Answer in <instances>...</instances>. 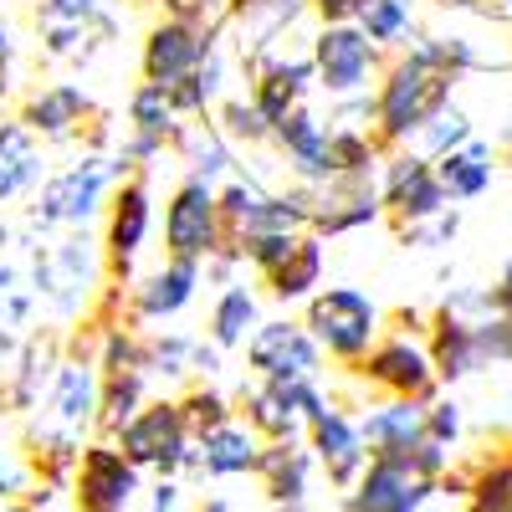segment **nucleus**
Listing matches in <instances>:
<instances>
[{
	"mask_svg": "<svg viewBox=\"0 0 512 512\" xmlns=\"http://www.w3.org/2000/svg\"><path fill=\"white\" fill-rule=\"evenodd\" d=\"M26 287L36 308L62 333L77 323H93L98 303L108 297V262L103 241L93 231H62V236H26Z\"/></svg>",
	"mask_w": 512,
	"mask_h": 512,
	"instance_id": "f257e3e1",
	"label": "nucleus"
},
{
	"mask_svg": "<svg viewBox=\"0 0 512 512\" xmlns=\"http://www.w3.org/2000/svg\"><path fill=\"white\" fill-rule=\"evenodd\" d=\"M456 82L461 77L446 67L441 36H415L405 52L384 62L374 82V139L384 149H410L420 128L451 103Z\"/></svg>",
	"mask_w": 512,
	"mask_h": 512,
	"instance_id": "f03ea898",
	"label": "nucleus"
},
{
	"mask_svg": "<svg viewBox=\"0 0 512 512\" xmlns=\"http://www.w3.org/2000/svg\"><path fill=\"white\" fill-rule=\"evenodd\" d=\"M128 169L118 154L103 149H82L77 159H67L62 169H52L36 185V195L26 200V236H62V231H93V221H103L108 195L118 190V180H128Z\"/></svg>",
	"mask_w": 512,
	"mask_h": 512,
	"instance_id": "7ed1b4c3",
	"label": "nucleus"
},
{
	"mask_svg": "<svg viewBox=\"0 0 512 512\" xmlns=\"http://www.w3.org/2000/svg\"><path fill=\"white\" fill-rule=\"evenodd\" d=\"M303 328L318 338L323 359H333L338 369H354L384 338V308L364 287L333 282V287H318L303 303Z\"/></svg>",
	"mask_w": 512,
	"mask_h": 512,
	"instance_id": "20e7f679",
	"label": "nucleus"
},
{
	"mask_svg": "<svg viewBox=\"0 0 512 512\" xmlns=\"http://www.w3.org/2000/svg\"><path fill=\"white\" fill-rule=\"evenodd\" d=\"M113 441L144 477H190L195 466V436L175 395H154Z\"/></svg>",
	"mask_w": 512,
	"mask_h": 512,
	"instance_id": "39448f33",
	"label": "nucleus"
},
{
	"mask_svg": "<svg viewBox=\"0 0 512 512\" xmlns=\"http://www.w3.org/2000/svg\"><path fill=\"white\" fill-rule=\"evenodd\" d=\"M154 185L149 175L139 169V175L118 180V190L108 195V210H103V262H108V282L128 287L139 272V256L149 251V236H154Z\"/></svg>",
	"mask_w": 512,
	"mask_h": 512,
	"instance_id": "423d86ee",
	"label": "nucleus"
},
{
	"mask_svg": "<svg viewBox=\"0 0 512 512\" xmlns=\"http://www.w3.org/2000/svg\"><path fill=\"white\" fill-rule=\"evenodd\" d=\"M313 47V72H318V93L323 98H354V93H374V82L384 72V57L374 41L359 31V21H338V26H318L308 36Z\"/></svg>",
	"mask_w": 512,
	"mask_h": 512,
	"instance_id": "0eeeda50",
	"label": "nucleus"
},
{
	"mask_svg": "<svg viewBox=\"0 0 512 512\" xmlns=\"http://www.w3.org/2000/svg\"><path fill=\"white\" fill-rule=\"evenodd\" d=\"M246 82H251L246 98L256 103V113L277 128L292 108H303L318 93V72H313L308 36H297V47H287V36H282L277 47H267L262 57H251L246 62Z\"/></svg>",
	"mask_w": 512,
	"mask_h": 512,
	"instance_id": "6e6552de",
	"label": "nucleus"
},
{
	"mask_svg": "<svg viewBox=\"0 0 512 512\" xmlns=\"http://www.w3.org/2000/svg\"><path fill=\"white\" fill-rule=\"evenodd\" d=\"M144 497V472L118 451V441L93 436L72 466V512H134Z\"/></svg>",
	"mask_w": 512,
	"mask_h": 512,
	"instance_id": "1a4fd4ad",
	"label": "nucleus"
},
{
	"mask_svg": "<svg viewBox=\"0 0 512 512\" xmlns=\"http://www.w3.org/2000/svg\"><path fill=\"white\" fill-rule=\"evenodd\" d=\"M354 379H364L369 390L379 395H405V400H436L441 395V379H436V364H431V349H425L420 333H390L384 328L379 344L349 369Z\"/></svg>",
	"mask_w": 512,
	"mask_h": 512,
	"instance_id": "9d476101",
	"label": "nucleus"
},
{
	"mask_svg": "<svg viewBox=\"0 0 512 512\" xmlns=\"http://www.w3.org/2000/svg\"><path fill=\"white\" fill-rule=\"evenodd\" d=\"M226 246V226H221V200L216 185L205 180H180L164 200V256L180 262H205Z\"/></svg>",
	"mask_w": 512,
	"mask_h": 512,
	"instance_id": "9b49d317",
	"label": "nucleus"
},
{
	"mask_svg": "<svg viewBox=\"0 0 512 512\" xmlns=\"http://www.w3.org/2000/svg\"><path fill=\"white\" fill-rule=\"evenodd\" d=\"M221 31H226V26H190V21H175V16H159V21L144 31L139 77L169 93L175 82L195 77L200 62L221 47Z\"/></svg>",
	"mask_w": 512,
	"mask_h": 512,
	"instance_id": "f8f14e48",
	"label": "nucleus"
},
{
	"mask_svg": "<svg viewBox=\"0 0 512 512\" xmlns=\"http://www.w3.org/2000/svg\"><path fill=\"white\" fill-rule=\"evenodd\" d=\"M379 195H384V216L395 221V231L451 210V200L441 190V175H436V159H425L415 149H390V154H384V164H379Z\"/></svg>",
	"mask_w": 512,
	"mask_h": 512,
	"instance_id": "ddd939ff",
	"label": "nucleus"
},
{
	"mask_svg": "<svg viewBox=\"0 0 512 512\" xmlns=\"http://www.w3.org/2000/svg\"><path fill=\"white\" fill-rule=\"evenodd\" d=\"M246 369H251V379H277V384L323 379V349L303 323L262 318L256 333L246 338Z\"/></svg>",
	"mask_w": 512,
	"mask_h": 512,
	"instance_id": "4468645a",
	"label": "nucleus"
},
{
	"mask_svg": "<svg viewBox=\"0 0 512 512\" xmlns=\"http://www.w3.org/2000/svg\"><path fill=\"white\" fill-rule=\"evenodd\" d=\"M200 282H205V267L200 262H180V256H164L159 267H149L144 277L128 282V303H123V318L134 328H164L175 323L195 297H200Z\"/></svg>",
	"mask_w": 512,
	"mask_h": 512,
	"instance_id": "2eb2a0df",
	"label": "nucleus"
},
{
	"mask_svg": "<svg viewBox=\"0 0 512 512\" xmlns=\"http://www.w3.org/2000/svg\"><path fill=\"white\" fill-rule=\"evenodd\" d=\"M16 118L41 144H77V139H88V128L98 118V103L82 82L62 77V82H36L31 93H21Z\"/></svg>",
	"mask_w": 512,
	"mask_h": 512,
	"instance_id": "dca6fc26",
	"label": "nucleus"
},
{
	"mask_svg": "<svg viewBox=\"0 0 512 512\" xmlns=\"http://www.w3.org/2000/svg\"><path fill=\"white\" fill-rule=\"evenodd\" d=\"M272 149L282 154V169H292V185L318 190L333 180V128H328V118L313 113V103L292 108L272 128Z\"/></svg>",
	"mask_w": 512,
	"mask_h": 512,
	"instance_id": "f3484780",
	"label": "nucleus"
},
{
	"mask_svg": "<svg viewBox=\"0 0 512 512\" xmlns=\"http://www.w3.org/2000/svg\"><path fill=\"white\" fill-rule=\"evenodd\" d=\"M308 451L318 461V472L328 477V487L338 492H349L359 477H364V466H369V446H364V431H359V420L344 410V405H328L313 425H308Z\"/></svg>",
	"mask_w": 512,
	"mask_h": 512,
	"instance_id": "a211bd4d",
	"label": "nucleus"
},
{
	"mask_svg": "<svg viewBox=\"0 0 512 512\" xmlns=\"http://www.w3.org/2000/svg\"><path fill=\"white\" fill-rule=\"evenodd\" d=\"M313 11L308 0H226V26L236 31V62L246 67L251 57H262L267 47H277L282 36H297Z\"/></svg>",
	"mask_w": 512,
	"mask_h": 512,
	"instance_id": "6ab92c4d",
	"label": "nucleus"
},
{
	"mask_svg": "<svg viewBox=\"0 0 512 512\" xmlns=\"http://www.w3.org/2000/svg\"><path fill=\"white\" fill-rule=\"evenodd\" d=\"M436 497V482L410 477L395 456H369L364 477L344 492L338 512H420Z\"/></svg>",
	"mask_w": 512,
	"mask_h": 512,
	"instance_id": "aec40b11",
	"label": "nucleus"
},
{
	"mask_svg": "<svg viewBox=\"0 0 512 512\" xmlns=\"http://www.w3.org/2000/svg\"><path fill=\"white\" fill-rule=\"evenodd\" d=\"M384 221V195H379V180H354V175H338L328 185L313 190V236L333 241V236H349V231H364Z\"/></svg>",
	"mask_w": 512,
	"mask_h": 512,
	"instance_id": "412c9836",
	"label": "nucleus"
},
{
	"mask_svg": "<svg viewBox=\"0 0 512 512\" xmlns=\"http://www.w3.org/2000/svg\"><path fill=\"white\" fill-rule=\"evenodd\" d=\"M313 472L318 461L308 451V441H262V461H256V477H262V492L277 512H308L313 497Z\"/></svg>",
	"mask_w": 512,
	"mask_h": 512,
	"instance_id": "4be33fe9",
	"label": "nucleus"
},
{
	"mask_svg": "<svg viewBox=\"0 0 512 512\" xmlns=\"http://www.w3.org/2000/svg\"><path fill=\"white\" fill-rule=\"evenodd\" d=\"M256 461H262V436L236 415L216 431L195 436V466L190 477H210V482H236V477H256Z\"/></svg>",
	"mask_w": 512,
	"mask_h": 512,
	"instance_id": "5701e85b",
	"label": "nucleus"
},
{
	"mask_svg": "<svg viewBox=\"0 0 512 512\" xmlns=\"http://www.w3.org/2000/svg\"><path fill=\"white\" fill-rule=\"evenodd\" d=\"M47 144H41L21 118H0V205L31 200L47 180Z\"/></svg>",
	"mask_w": 512,
	"mask_h": 512,
	"instance_id": "b1692460",
	"label": "nucleus"
},
{
	"mask_svg": "<svg viewBox=\"0 0 512 512\" xmlns=\"http://www.w3.org/2000/svg\"><path fill=\"white\" fill-rule=\"evenodd\" d=\"M236 415L262 441H297V436H308V420H303V410H297L292 384H277V379L241 384V410Z\"/></svg>",
	"mask_w": 512,
	"mask_h": 512,
	"instance_id": "393cba45",
	"label": "nucleus"
},
{
	"mask_svg": "<svg viewBox=\"0 0 512 512\" xmlns=\"http://www.w3.org/2000/svg\"><path fill=\"white\" fill-rule=\"evenodd\" d=\"M425 405H431V400H405V395H384V400L364 405L359 431H364L369 456L410 451L415 441H425Z\"/></svg>",
	"mask_w": 512,
	"mask_h": 512,
	"instance_id": "a878e982",
	"label": "nucleus"
},
{
	"mask_svg": "<svg viewBox=\"0 0 512 512\" xmlns=\"http://www.w3.org/2000/svg\"><path fill=\"white\" fill-rule=\"evenodd\" d=\"M425 349H431V364H436V379L441 384H456V379H472L482 364V344H477V323H466L446 308L431 313L425 323Z\"/></svg>",
	"mask_w": 512,
	"mask_h": 512,
	"instance_id": "bb28decb",
	"label": "nucleus"
},
{
	"mask_svg": "<svg viewBox=\"0 0 512 512\" xmlns=\"http://www.w3.org/2000/svg\"><path fill=\"white\" fill-rule=\"evenodd\" d=\"M62 359V344L52 333H31L21 354L6 364V390H0V400H6V410L16 415H31L41 405V395H47V384H52V369Z\"/></svg>",
	"mask_w": 512,
	"mask_h": 512,
	"instance_id": "cd10ccee",
	"label": "nucleus"
},
{
	"mask_svg": "<svg viewBox=\"0 0 512 512\" xmlns=\"http://www.w3.org/2000/svg\"><path fill=\"white\" fill-rule=\"evenodd\" d=\"M175 149L185 159V180H205V185H221L236 175V144L216 128V118H190L180 134H175Z\"/></svg>",
	"mask_w": 512,
	"mask_h": 512,
	"instance_id": "c85d7f7f",
	"label": "nucleus"
},
{
	"mask_svg": "<svg viewBox=\"0 0 512 512\" xmlns=\"http://www.w3.org/2000/svg\"><path fill=\"white\" fill-rule=\"evenodd\" d=\"M323 267H328V246L323 236L303 231L297 236V246L287 251V262H277L262 282H267V297L282 308H297V303H308V297L323 287Z\"/></svg>",
	"mask_w": 512,
	"mask_h": 512,
	"instance_id": "c756f323",
	"label": "nucleus"
},
{
	"mask_svg": "<svg viewBox=\"0 0 512 512\" xmlns=\"http://www.w3.org/2000/svg\"><path fill=\"white\" fill-rule=\"evenodd\" d=\"M497 159H502V154H497L487 139H466L461 149L441 154V159H436V175H441L446 200H451V205L482 200V195L492 190V180H497Z\"/></svg>",
	"mask_w": 512,
	"mask_h": 512,
	"instance_id": "7c9ffc66",
	"label": "nucleus"
},
{
	"mask_svg": "<svg viewBox=\"0 0 512 512\" xmlns=\"http://www.w3.org/2000/svg\"><path fill=\"white\" fill-rule=\"evenodd\" d=\"M256 323H262V297H256L246 282H231V287L216 292V303H210L205 338L221 354H236V349H246V338L256 333Z\"/></svg>",
	"mask_w": 512,
	"mask_h": 512,
	"instance_id": "2f4dec72",
	"label": "nucleus"
},
{
	"mask_svg": "<svg viewBox=\"0 0 512 512\" xmlns=\"http://www.w3.org/2000/svg\"><path fill=\"white\" fill-rule=\"evenodd\" d=\"M195 349L200 333L180 328H144V374L149 384H195Z\"/></svg>",
	"mask_w": 512,
	"mask_h": 512,
	"instance_id": "473e14b6",
	"label": "nucleus"
},
{
	"mask_svg": "<svg viewBox=\"0 0 512 512\" xmlns=\"http://www.w3.org/2000/svg\"><path fill=\"white\" fill-rule=\"evenodd\" d=\"M149 374L144 369H108L98 384V436H118L128 420H134L149 405Z\"/></svg>",
	"mask_w": 512,
	"mask_h": 512,
	"instance_id": "72a5a7b5",
	"label": "nucleus"
},
{
	"mask_svg": "<svg viewBox=\"0 0 512 512\" xmlns=\"http://www.w3.org/2000/svg\"><path fill=\"white\" fill-rule=\"evenodd\" d=\"M180 128H185V118L175 113V103H169L164 88H154V82H139V88L128 93V134H134V139H149V144L169 149Z\"/></svg>",
	"mask_w": 512,
	"mask_h": 512,
	"instance_id": "f704fd0d",
	"label": "nucleus"
},
{
	"mask_svg": "<svg viewBox=\"0 0 512 512\" xmlns=\"http://www.w3.org/2000/svg\"><path fill=\"white\" fill-rule=\"evenodd\" d=\"M359 31L374 41L384 57L405 52L410 41L420 36L415 31V0H369V6L359 11Z\"/></svg>",
	"mask_w": 512,
	"mask_h": 512,
	"instance_id": "c9c22d12",
	"label": "nucleus"
},
{
	"mask_svg": "<svg viewBox=\"0 0 512 512\" xmlns=\"http://www.w3.org/2000/svg\"><path fill=\"white\" fill-rule=\"evenodd\" d=\"M210 118H216V128H221L236 149H267V144H272V123L256 113V103H251L246 93H226Z\"/></svg>",
	"mask_w": 512,
	"mask_h": 512,
	"instance_id": "e433bc0d",
	"label": "nucleus"
},
{
	"mask_svg": "<svg viewBox=\"0 0 512 512\" xmlns=\"http://www.w3.org/2000/svg\"><path fill=\"white\" fill-rule=\"evenodd\" d=\"M466 512H512V451L507 456H487V461L472 466Z\"/></svg>",
	"mask_w": 512,
	"mask_h": 512,
	"instance_id": "4c0bfd02",
	"label": "nucleus"
},
{
	"mask_svg": "<svg viewBox=\"0 0 512 512\" xmlns=\"http://www.w3.org/2000/svg\"><path fill=\"white\" fill-rule=\"evenodd\" d=\"M180 400V410H185V425H190V436H205V431H216V425H226V420H236V400L221 390L216 379L210 384H190V390H180L175 395Z\"/></svg>",
	"mask_w": 512,
	"mask_h": 512,
	"instance_id": "58836bf2",
	"label": "nucleus"
},
{
	"mask_svg": "<svg viewBox=\"0 0 512 512\" xmlns=\"http://www.w3.org/2000/svg\"><path fill=\"white\" fill-rule=\"evenodd\" d=\"M466 139H477V128H472V118H466V108L461 103H446L431 123L415 134V154H425V159H441V154H451V149H461Z\"/></svg>",
	"mask_w": 512,
	"mask_h": 512,
	"instance_id": "ea45409f",
	"label": "nucleus"
},
{
	"mask_svg": "<svg viewBox=\"0 0 512 512\" xmlns=\"http://www.w3.org/2000/svg\"><path fill=\"white\" fill-rule=\"evenodd\" d=\"M456 231H461V210H441V216H431V221L400 226V241L415 246V251H441V246L456 241Z\"/></svg>",
	"mask_w": 512,
	"mask_h": 512,
	"instance_id": "a19ab883",
	"label": "nucleus"
},
{
	"mask_svg": "<svg viewBox=\"0 0 512 512\" xmlns=\"http://www.w3.org/2000/svg\"><path fill=\"white\" fill-rule=\"evenodd\" d=\"M461 431H466V410H461V400L436 395L431 405H425V436H431V441L456 446V441H461Z\"/></svg>",
	"mask_w": 512,
	"mask_h": 512,
	"instance_id": "79ce46f5",
	"label": "nucleus"
},
{
	"mask_svg": "<svg viewBox=\"0 0 512 512\" xmlns=\"http://www.w3.org/2000/svg\"><path fill=\"white\" fill-rule=\"evenodd\" d=\"M297 246V236L292 231H272V236H251V241H241V256H246V267L256 272V277H267L277 262H287V251Z\"/></svg>",
	"mask_w": 512,
	"mask_h": 512,
	"instance_id": "37998d69",
	"label": "nucleus"
},
{
	"mask_svg": "<svg viewBox=\"0 0 512 512\" xmlns=\"http://www.w3.org/2000/svg\"><path fill=\"white\" fill-rule=\"evenodd\" d=\"M482 364H512V313H487L477 323Z\"/></svg>",
	"mask_w": 512,
	"mask_h": 512,
	"instance_id": "c03bdc74",
	"label": "nucleus"
},
{
	"mask_svg": "<svg viewBox=\"0 0 512 512\" xmlns=\"http://www.w3.org/2000/svg\"><path fill=\"white\" fill-rule=\"evenodd\" d=\"M441 308L456 313V318H466V323H482L487 313H497V308H492V287H451V292L441 297Z\"/></svg>",
	"mask_w": 512,
	"mask_h": 512,
	"instance_id": "a18cd8bd",
	"label": "nucleus"
},
{
	"mask_svg": "<svg viewBox=\"0 0 512 512\" xmlns=\"http://www.w3.org/2000/svg\"><path fill=\"white\" fill-rule=\"evenodd\" d=\"M328 128H374V93L328 98Z\"/></svg>",
	"mask_w": 512,
	"mask_h": 512,
	"instance_id": "49530a36",
	"label": "nucleus"
},
{
	"mask_svg": "<svg viewBox=\"0 0 512 512\" xmlns=\"http://www.w3.org/2000/svg\"><path fill=\"white\" fill-rule=\"evenodd\" d=\"M164 16L190 21V26H226V0H159Z\"/></svg>",
	"mask_w": 512,
	"mask_h": 512,
	"instance_id": "de8ad7c7",
	"label": "nucleus"
},
{
	"mask_svg": "<svg viewBox=\"0 0 512 512\" xmlns=\"http://www.w3.org/2000/svg\"><path fill=\"white\" fill-rule=\"evenodd\" d=\"M134 512H185V482L180 477H154V487H144Z\"/></svg>",
	"mask_w": 512,
	"mask_h": 512,
	"instance_id": "09e8293b",
	"label": "nucleus"
},
{
	"mask_svg": "<svg viewBox=\"0 0 512 512\" xmlns=\"http://www.w3.org/2000/svg\"><path fill=\"white\" fill-rule=\"evenodd\" d=\"M200 267H205V282H210V287H231V282H241L236 272L246 267V256H241V246H231V241H226L216 256H205Z\"/></svg>",
	"mask_w": 512,
	"mask_h": 512,
	"instance_id": "8fccbe9b",
	"label": "nucleus"
},
{
	"mask_svg": "<svg viewBox=\"0 0 512 512\" xmlns=\"http://www.w3.org/2000/svg\"><path fill=\"white\" fill-rule=\"evenodd\" d=\"M108 0H36V16H62V21H93Z\"/></svg>",
	"mask_w": 512,
	"mask_h": 512,
	"instance_id": "3c124183",
	"label": "nucleus"
},
{
	"mask_svg": "<svg viewBox=\"0 0 512 512\" xmlns=\"http://www.w3.org/2000/svg\"><path fill=\"white\" fill-rule=\"evenodd\" d=\"M369 0H308V11L318 16V26H338V21H359V11Z\"/></svg>",
	"mask_w": 512,
	"mask_h": 512,
	"instance_id": "603ef678",
	"label": "nucleus"
},
{
	"mask_svg": "<svg viewBox=\"0 0 512 512\" xmlns=\"http://www.w3.org/2000/svg\"><path fill=\"white\" fill-rule=\"evenodd\" d=\"M492 308H497V313H512V262L502 267V277H497V287H492Z\"/></svg>",
	"mask_w": 512,
	"mask_h": 512,
	"instance_id": "864d4df0",
	"label": "nucleus"
},
{
	"mask_svg": "<svg viewBox=\"0 0 512 512\" xmlns=\"http://www.w3.org/2000/svg\"><path fill=\"white\" fill-rule=\"evenodd\" d=\"M195 512H236V507H231V497H216V492H205V497L195 502Z\"/></svg>",
	"mask_w": 512,
	"mask_h": 512,
	"instance_id": "5fc2aeb1",
	"label": "nucleus"
},
{
	"mask_svg": "<svg viewBox=\"0 0 512 512\" xmlns=\"http://www.w3.org/2000/svg\"><path fill=\"white\" fill-rule=\"evenodd\" d=\"M487 16H512V0H487Z\"/></svg>",
	"mask_w": 512,
	"mask_h": 512,
	"instance_id": "6e6d98bb",
	"label": "nucleus"
},
{
	"mask_svg": "<svg viewBox=\"0 0 512 512\" xmlns=\"http://www.w3.org/2000/svg\"><path fill=\"white\" fill-rule=\"evenodd\" d=\"M16 93V77H0V108H6V98Z\"/></svg>",
	"mask_w": 512,
	"mask_h": 512,
	"instance_id": "4d7b16f0",
	"label": "nucleus"
},
{
	"mask_svg": "<svg viewBox=\"0 0 512 512\" xmlns=\"http://www.w3.org/2000/svg\"><path fill=\"white\" fill-rule=\"evenodd\" d=\"M0 512H36V507H31V502H21V497H16V502H0Z\"/></svg>",
	"mask_w": 512,
	"mask_h": 512,
	"instance_id": "13d9d810",
	"label": "nucleus"
},
{
	"mask_svg": "<svg viewBox=\"0 0 512 512\" xmlns=\"http://www.w3.org/2000/svg\"><path fill=\"white\" fill-rule=\"evenodd\" d=\"M128 6H139V11H144V6H159V0H128Z\"/></svg>",
	"mask_w": 512,
	"mask_h": 512,
	"instance_id": "bf43d9fd",
	"label": "nucleus"
}]
</instances>
